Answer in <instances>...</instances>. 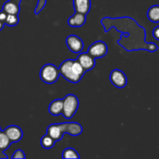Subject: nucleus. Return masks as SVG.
<instances>
[{"instance_id": "11", "label": "nucleus", "mask_w": 159, "mask_h": 159, "mask_svg": "<svg viewBox=\"0 0 159 159\" xmlns=\"http://www.w3.org/2000/svg\"><path fill=\"white\" fill-rule=\"evenodd\" d=\"M73 5L75 12L86 16L91 9V0H73Z\"/></svg>"}, {"instance_id": "13", "label": "nucleus", "mask_w": 159, "mask_h": 159, "mask_svg": "<svg viewBox=\"0 0 159 159\" xmlns=\"http://www.w3.org/2000/svg\"><path fill=\"white\" fill-rule=\"evenodd\" d=\"M48 111L54 116H59L63 111V99H57L51 102L48 108Z\"/></svg>"}, {"instance_id": "3", "label": "nucleus", "mask_w": 159, "mask_h": 159, "mask_svg": "<svg viewBox=\"0 0 159 159\" xmlns=\"http://www.w3.org/2000/svg\"><path fill=\"white\" fill-rule=\"evenodd\" d=\"M58 70L61 75L71 83H78L86 72L77 60L71 59L62 62Z\"/></svg>"}, {"instance_id": "24", "label": "nucleus", "mask_w": 159, "mask_h": 159, "mask_svg": "<svg viewBox=\"0 0 159 159\" xmlns=\"http://www.w3.org/2000/svg\"><path fill=\"white\" fill-rule=\"evenodd\" d=\"M12 1H13V2H17L20 4V2H21V0H12Z\"/></svg>"}, {"instance_id": "12", "label": "nucleus", "mask_w": 159, "mask_h": 159, "mask_svg": "<svg viewBox=\"0 0 159 159\" xmlns=\"http://www.w3.org/2000/svg\"><path fill=\"white\" fill-rule=\"evenodd\" d=\"M86 22V16L84 14L75 12L68 20V23L71 27H80Z\"/></svg>"}, {"instance_id": "19", "label": "nucleus", "mask_w": 159, "mask_h": 159, "mask_svg": "<svg viewBox=\"0 0 159 159\" xmlns=\"http://www.w3.org/2000/svg\"><path fill=\"white\" fill-rule=\"evenodd\" d=\"M19 23V16L18 15H12V14H8L6 17L5 24L9 26H14Z\"/></svg>"}, {"instance_id": "9", "label": "nucleus", "mask_w": 159, "mask_h": 159, "mask_svg": "<svg viewBox=\"0 0 159 159\" xmlns=\"http://www.w3.org/2000/svg\"><path fill=\"white\" fill-rule=\"evenodd\" d=\"M4 133L11 141V143L19 142L23 138V131L21 128L16 125H10L4 130Z\"/></svg>"}, {"instance_id": "4", "label": "nucleus", "mask_w": 159, "mask_h": 159, "mask_svg": "<svg viewBox=\"0 0 159 159\" xmlns=\"http://www.w3.org/2000/svg\"><path fill=\"white\" fill-rule=\"evenodd\" d=\"M79 99L74 94H68L63 99V111L61 114L67 120L71 119L79 107Z\"/></svg>"}, {"instance_id": "23", "label": "nucleus", "mask_w": 159, "mask_h": 159, "mask_svg": "<svg viewBox=\"0 0 159 159\" xmlns=\"http://www.w3.org/2000/svg\"><path fill=\"white\" fill-rule=\"evenodd\" d=\"M4 25H5L4 23H2V22L0 21V31H1L3 29V27H4Z\"/></svg>"}, {"instance_id": "14", "label": "nucleus", "mask_w": 159, "mask_h": 159, "mask_svg": "<svg viewBox=\"0 0 159 159\" xmlns=\"http://www.w3.org/2000/svg\"><path fill=\"white\" fill-rule=\"evenodd\" d=\"M2 10L6 12L7 14H12V15H19L20 11V4L12 0L6 2L3 4Z\"/></svg>"}, {"instance_id": "22", "label": "nucleus", "mask_w": 159, "mask_h": 159, "mask_svg": "<svg viewBox=\"0 0 159 159\" xmlns=\"http://www.w3.org/2000/svg\"><path fill=\"white\" fill-rule=\"evenodd\" d=\"M7 15L8 14L6 13V12H4L3 10L0 11V21H1L2 23H4V24H5V22H6V17H7Z\"/></svg>"}, {"instance_id": "15", "label": "nucleus", "mask_w": 159, "mask_h": 159, "mask_svg": "<svg viewBox=\"0 0 159 159\" xmlns=\"http://www.w3.org/2000/svg\"><path fill=\"white\" fill-rule=\"evenodd\" d=\"M11 144L12 143L4 133V131L1 130L0 131V158H8V157L5 154H3V152L9 148Z\"/></svg>"}, {"instance_id": "10", "label": "nucleus", "mask_w": 159, "mask_h": 159, "mask_svg": "<svg viewBox=\"0 0 159 159\" xmlns=\"http://www.w3.org/2000/svg\"><path fill=\"white\" fill-rule=\"evenodd\" d=\"M76 60L80 63L82 68H84L85 71H88L89 70H92L96 65V61L93 57H92L88 52L81 53L79 56H78Z\"/></svg>"}, {"instance_id": "1", "label": "nucleus", "mask_w": 159, "mask_h": 159, "mask_svg": "<svg viewBox=\"0 0 159 159\" xmlns=\"http://www.w3.org/2000/svg\"><path fill=\"white\" fill-rule=\"evenodd\" d=\"M101 24L103 26L106 33L112 27H115L116 30L123 33L124 35H121L117 43L126 51L144 50L149 52H155L158 50V46L156 43L146 42L145 29L130 17H105L101 20Z\"/></svg>"}, {"instance_id": "20", "label": "nucleus", "mask_w": 159, "mask_h": 159, "mask_svg": "<svg viewBox=\"0 0 159 159\" xmlns=\"http://www.w3.org/2000/svg\"><path fill=\"white\" fill-rule=\"evenodd\" d=\"M12 158H22L25 159L26 158V155H25V153L22 150L19 149V150H16L13 153L12 156L11 157Z\"/></svg>"}, {"instance_id": "17", "label": "nucleus", "mask_w": 159, "mask_h": 159, "mask_svg": "<svg viewBox=\"0 0 159 159\" xmlns=\"http://www.w3.org/2000/svg\"><path fill=\"white\" fill-rule=\"evenodd\" d=\"M55 143L56 141L50 135H48V134H46L44 136L42 137V138L40 139V144L45 149L52 148L54 146V144H55Z\"/></svg>"}, {"instance_id": "25", "label": "nucleus", "mask_w": 159, "mask_h": 159, "mask_svg": "<svg viewBox=\"0 0 159 159\" xmlns=\"http://www.w3.org/2000/svg\"><path fill=\"white\" fill-rule=\"evenodd\" d=\"M1 130H1V127H0V131H1Z\"/></svg>"}, {"instance_id": "5", "label": "nucleus", "mask_w": 159, "mask_h": 159, "mask_svg": "<svg viewBox=\"0 0 159 159\" xmlns=\"http://www.w3.org/2000/svg\"><path fill=\"white\" fill-rule=\"evenodd\" d=\"M60 73L57 67L52 64H46L40 71V79L47 84H52L57 82Z\"/></svg>"}, {"instance_id": "6", "label": "nucleus", "mask_w": 159, "mask_h": 159, "mask_svg": "<svg viewBox=\"0 0 159 159\" xmlns=\"http://www.w3.org/2000/svg\"><path fill=\"white\" fill-rule=\"evenodd\" d=\"M107 51H108L107 45L101 40H98L90 45L88 50L89 54L94 58H100L104 57L107 54Z\"/></svg>"}, {"instance_id": "7", "label": "nucleus", "mask_w": 159, "mask_h": 159, "mask_svg": "<svg viewBox=\"0 0 159 159\" xmlns=\"http://www.w3.org/2000/svg\"><path fill=\"white\" fill-rule=\"evenodd\" d=\"M110 80L116 88L122 89L127 85V79L125 73L120 69H114L110 75Z\"/></svg>"}, {"instance_id": "16", "label": "nucleus", "mask_w": 159, "mask_h": 159, "mask_svg": "<svg viewBox=\"0 0 159 159\" xmlns=\"http://www.w3.org/2000/svg\"><path fill=\"white\" fill-rule=\"evenodd\" d=\"M148 20L154 23H159V5L151 6L147 12Z\"/></svg>"}, {"instance_id": "2", "label": "nucleus", "mask_w": 159, "mask_h": 159, "mask_svg": "<svg viewBox=\"0 0 159 159\" xmlns=\"http://www.w3.org/2000/svg\"><path fill=\"white\" fill-rule=\"evenodd\" d=\"M82 133V127L78 123H62L53 124L48 126L47 134L55 141H61L65 134L71 136H79Z\"/></svg>"}, {"instance_id": "18", "label": "nucleus", "mask_w": 159, "mask_h": 159, "mask_svg": "<svg viewBox=\"0 0 159 159\" xmlns=\"http://www.w3.org/2000/svg\"><path fill=\"white\" fill-rule=\"evenodd\" d=\"M62 158H80V155L78 154V152L71 148H67L62 152Z\"/></svg>"}, {"instance_id": "8", "label": "nucleus", "mask_w": 159, "mask_h": 159, "mask_svg": "<svg viewBox=\"0 0 159 159\" xmlns=\"http://www.w3.org/2000/svg\"><path fill=\"white\" fill-rule=\"evenodd\" d=\"M66 44L68 46V49L73 53L75 54H79L82 52L84 48L83 41L81 38H79L78 36L69 35L66 39Z\"/></svg>"}, {"instance_id": "21", "label": "nucleus", "mask_w": 159, "mask_h": 159, "mask_svg": "<svg viewBox=\"0 0 159 159\" xmlns=\"http://www.w3.org/2000/svg\"><path fill=\"white\" fill-rule=\"evenodd\" d=\"M152 34H153V37L155 40H159V26L155 27V29L153 30V32H152Z\"/></svg>"}]
</instances>
